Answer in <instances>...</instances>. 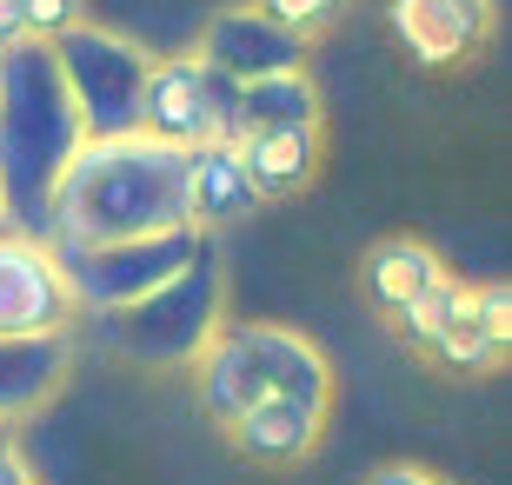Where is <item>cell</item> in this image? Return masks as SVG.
Instances as JSON below:
<instances>
[{
    "instance_id": "5b68a950",
    "label": "cell",
    "mask_w": 512,
    "mask_h": 485,
    "mask_svg": "<svg viewBox=\"0 0 512 485\" xmlns=\"http://www.w3.org/2000/svg\"><path fill=\"white\" fill-rule=\"evenodd\" d=\"M60 67V87L74 100L80 140H114V133H140V87H147V54L114 27L74 20L67 34L47 40Z\"/></svg>"
},
{
    "instance_id": "5bb4252c",
    "label": "cell",
    "mask_w": 512,
    "mask_h": 485,
    "mask_svg": "<svg viewBox=\"0 0 512 485\" xmlns=\"http://www.w3.org/2000/svg\"><path fill=\"white\" fill-rule=\"evenodd\" d=\"M253 187L247 173H240V160H233V140H220V147H193L187 160V220L207 233V226H233L253 213Z\"/></svg>"
},
{
    "instance_id": "4fadbf2b",
    "label": "cell",
    "mask_w": 512,
    "mask_h": 485,
    "mask_svg": "<svg viewBox=\"0 0 512 485\" xmlns=\"http://www.w3.org/2000/svg\"><path fill=\"white\" fill-rule=\"evenodd\" d=\"M320 432H326V406H306V399H260V406H247L227 426V439L247 452V459H260V466H300V459H313Z\"/></svg>"
},
{
    "instance_id": "8fae6325",
    "label": "cell",
    "mask_w": 512,
    "mask_h": 485,
    "mask_svg": "<svg viewBox=\"0 0 512 485\" xmlns=\"http://www.w3.org/2000/svg\"><path fill=\"white\" fill-rule=\"evenodd\" d=\"M393 34L413 60L446 67L493 40V0H393Z\"/></svg>"
},
{
    "instance_id": "30bf717a",
    "label": "cell",
    "mask_w": 512,
    "mask_h": 485,
    "mask_svg": "<svg viewBox=\"0 0 512 485\" xmlns=\"http://www.w3.org/2000/svg\"><path fill=\"white\" fill-rule=\"evenodd\" d=\"M74 366V326L67 333H0V426L34 419Z\"/></svg>"
},
{
    "instance_id": "ffe728a7",
    "label": "cell",
    "mask_w": 512,
    "mask_h": 485,
    "mask_svg": "<svg viewBox=\"0 0 512 485\" xmlns=\"http://www.w3.org/2000/svg\"><path fill=\"white\" fill-rule=\"evenodd\" d=\"M20 20H27V40H54L80 20V0H20Z\"/></svg>"
},
{
    "instance_id": "2e32d148",
    "label": "cell",
    "mask_w": 512,
    "mask_h": 485,
    "mask_svg": "<svg viewBox=\"0 0 512 485\" xmlns=\"http://www.w3.org/2000/svg\"><path fill=\"white\" fill-rule=\"evenodd\" d=\"M240 133L247 127H320V87L306 80V67H286V74H260L240 80Z\"/></svg>"
},
{
    "instance_id": "cb8c5ba5",
    "label": "cell",
    "mask_w": 512,
    "mask_h": 485,
    "mask_svg": "<svg viewBox=\"0 0 512 485\" xmlns=\"http://www.w3.org/2000/svg\"><path fill=\"white\" fill-rule=\"evenodd\" d=\"M0 233H14V226H7V200H0Z\"/></svg>"
},
{
    "instance_id": "9a60e30c",
    "label": "cell",
    "mask_w": 512,
    "mask_h": 485,
    "mask_svg": "<svg viewBox=\"0 0 512 485\" xmlns=\"http://www.w3.org/2000/svg\"><path fill=\"white\" fill-rule=\"evenodd\" d=\"M433 280H446L439 253H433L426 240H406V233L380 240V246H373V253L360 260V286H366V299H373V306H380L386 319H393L413 293H426Z\"/></svg>"
},
{
    "instance_id": "603a6c76",
    "label": "cell",
    "mask_w": 512,
    "mask_h": 485,
    "mask_svg": "<svg viewBox=\"0 0 512 485\" xmlns=\"http://www.w3.org/2000/svg\"><path fill=\"white\" fill-rule=\"evenodd\" d=\"M0 485H34V479H27V466H20L14 452H0Z\"/></svg>"
},
{
    "instance_id": "7c38bea8",
    "label": "cell",
    "mask_w": 512,
    "mask_h": 485,
    "mask_svg": "<svg viewBox=\"0 0 512 485\" xmlns=\"http://www.w3.org/2000/svg\"><path fill=\"white\" fill-rule=\"evenodd\" d=\"M233 160L247 173L253 200H293L320 173V127H247L233 133Z\"/></svg>"
},
{
    "instance_id": "8992f818",
    "label": "cell",
    "mask_w": 512,
    "mask_h": 485,
    "mask_svg": "<svg viewBox=\"0 0 512 485\" xmlns=\"http://www.w3.org/2000/svg\"><path fill=\"white\" fill-rule=\"evenodd\" d=\"M200 246H207L200 226H167V233H140V240L67 246V253L47 246V253L60 260V280H67L74 313H114V306H127V299L153 293L160 280H173Z\"/></svg>"
},
{
    "instance_id": "3957f363",
    "label": "cell",
    "mask_w": 512,
    "mask_h": 485,
    "mask_svg": "<svg viewBox=\"0 0 512 485\" xmlns=\"http://www.w3.org/2000/svg\"><path fill=\"white\" fill-rule=\"evenodd\" d=\"M193 399L213 426H233L260 399H306L326 406L333 399V373L326 353L306 333L286 326H220L193 359Z\"/></svg>"
},
{
    "instance_id": "d6986e66",
    "label": "cell",
    "mask_w": 512,
    "mask_h": 485,
    "mask_svg": "<svg viewBox=\"0 0 512 485\" xmlns=\"http://www.w3.org/2000/svg\"><path fill=\"white\" fill-rule=\"evenodd\" d=\"M340 7H346V0H260V14H266V20H280L293 40L326 34V27L340 20Z\"/></svg>"
},
{
    "instance_id": "7402d4cb",
    "label": "cell",
    "mask_w": 512,
    "mask_h": 485,
    "mask_svg": "<svg viewBox=\"0 0 512 485\" xmlns=\"http://www.w3.org/2000/svg\"><path fill=\"white\" fill-rule=\"evenodd\" d=\"M27 40V20H20V0H0V47Z\"/></svg>"
},
{
    "instance_id": "44dd1931",
    "label": "cell",
    "mask_w": 512,
    "mask_h": 485,
    "mask_svg": "<svg viewBox=\"0 0 512 485\" xmlns=\"http://www.w3.org/2000/svg\"><path fill=\"white\" fill-rule=\"evenodd\" d=\"M366 485H446L439 472H426V466H380Z\"/></svg>"
},
{
    "instance_id": "52a82bcc",
    "label": "cell",
    "mask_w": 512,
    "mask_h": 485,
    "mask_svg": "<svg viewBox=\"0 0 512 485\" xmlns=\"http://www.w3.org/2000/svg\"><path fill=\"white\" fill-rule=\"evenodd\" d=\"M240 80H227L200 54H167L147 60V87H140V133L167 140V147H220L240 133Z\"/></svg>"
},
{
    "instance_id": "7a4b0ae2",
    "label": "cell",
    "mask_w": 512,
    "mask_h": 485,
    "mask_svg": "<svg viewBox=\"0 0 512 485\" xmlns=\"http://www.w3.org/2000/svg\"><path fill=\"white\" fill-rule=\"evenodd\" d=\"M74 147L80 120L60 87L54 47L47 40L0 47V200H7L14 233L47 240V200H54V180L74 160Z\"/></svg>"
},
{
    "instance_id": "9c48e42d",
    "label": "cell",
    "mask_w": 512,
    "mask_h": 485,
    "mask_svg": "<svg viewBox=\"0 0 512 485\" xmlns=\"http://www.w3.org/2000/svg\"><path fill=\"white\" fill-rule=\"evenodd\" d=\"M193 54L213 60L227 80H260V74H286V67H300L306 40H293L280 20H266L260 7H227V14L207 20V34H200Z\"/></svg>"
},
{
    "instance_id": "e0dca14e",
    "label": "cell",
    "mask_w": 512,
    "mask_h": 485,
    "mask_svg": "<svg viewBox=\"0 0 512 485\" xmlns=\"http://www.w3.org/2000/svg\"><path fill=\"white\" fill-rule=\"evenodd\" d=\"M459 306H466V286H459V280H433L426 293H413L406 306H399V313H393V326H399V339H406V346L433 353V339L446 333V326H453V313H459Z\"/></svg>"
},
{
    "instance_id": "277c9868",
    "label": "cell",
    "mask_w": 512,
    "mask_h": 485,
    "mask_svg": "<svg viewBox=\"0 0 512 485\" xmlns=\"http://www.w3.org/2000/svg\"><path fill=\"white\" fill-rule=\"evenodd\" d=\"M220 306H227V280H220V260L213 246H200L173 280H160L153 293L127 299L114 313H87L94 319V346L133 366H153V373H173V366H193L200 346L220 333Z\"/></svg>"
},
{
    "instance_id": "ba28073f",
    "label": "cell",
    "mask_w": 512,
    "mask_h": 485,
    "mask_svg": "<svg viewBox=\"0 0 512 485\" xmlns=\"http://www.w3.org/2000/svg\"><path fill=\"white\" fill-rule=\"evenodd\" d=\"M74 299L47 240L0 233V333H67Z\"/></svg>"
},
{
    "instance_id": "6da1fadb",
    "label": "cell",
    "mask_w": 512,
    "mask_h": 485,
    "mask_svg": "<svg viewBox=\"0 0 512 485\" xmlns=\"http://www.w3.org/2000/svg\"><path fill=\"white\" fill-rule=\"evenodd\" d=\"M187 147H167L153 133H114V140H80L74 160L60 167L47 200V246H107L167 233L187 220Z\"/></svg>"
},
{
    "instance_id": "ac0fdd59",
    "label": "cell",
    "mask_w": 512,
    "mask_h": 485,
    "mask_svg": "<svg viewBox=\"0 0 512 485\" xmlns=\"http://www.w3.org/2000/svg\"><path fill=\"white\" fill-rule=\"evenodd\" d=\"M499 353H506V339H499L493 326H479L473 306H459L453 326L433 339V359H439V366H459V373H486Z\"/></svg>"
}]
</instances>
